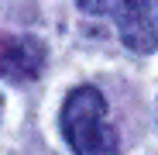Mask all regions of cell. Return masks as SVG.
<instances>
[{
  "mask_svg": "<svg viewBox=\"0 0 158 155\" xmlns=\"http://www.w3.org/2000/svg\"><path fill=\"white\" fill-rule=\"evenodd\" d=\"M45 69V45L31 35H7L0 38V76L10 83L38 80Z\"/></svg>",
  "mask_w": 158,
  "mask_h": 155,
  "instance_id": "obj_3",
  "label": "cell"
},
{
  "mask_svg": "<svg viewBox=\"0 0 158 155\" xmlns=\"http://www.w3.org/2000/svg\"><path fill=\"white\" fill-rule=\"evenodd\" d=\"M62 135L76 155H117V131L100 90L79 86L62 107Z\"/></svg>",
  "mask_w": 158,
  "mask_h": 155,
  "instance_id": "obj_1",
  "label": "cell"
},
{
  "mask_svg": "<svg viewBox=\"0 0 158 155\" xmlns=\"http://www.w3.org/2000/svg\"><path fill=\"white\" fill-rule=\"evenodd\" d=\"M124 4V0H79V7H83L86 14L93 17H103V14H117V7Z\"/></svg>",
  "mask_w": 158,
  "mask_h": 155,
  "instance_id": "obj_4",
  "label": "cell"
},
{
  "mask_svg": "<svg viewBox=\"0 0 158 155\" xmlns=\"http://www.w3.org/2000/svg\"><path fill=\"white\" fill-rule=\"evenodd\" d=\"M114 17L117 35L131 52L148 55L158 48V0H124Z\"/></svg>",
  "mask_w": 158,
  "mask_h": 155,
  "instance_id": "obj_2",
  "label": "cell"
}]
</instances>
